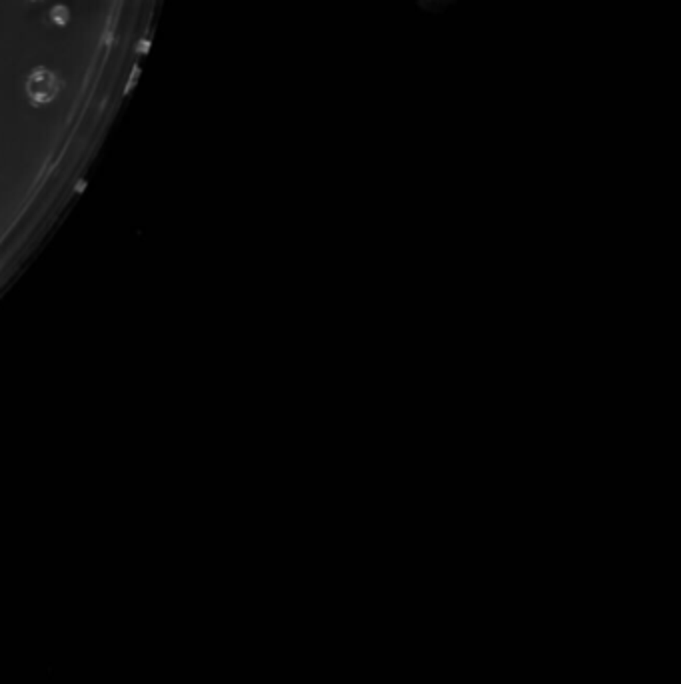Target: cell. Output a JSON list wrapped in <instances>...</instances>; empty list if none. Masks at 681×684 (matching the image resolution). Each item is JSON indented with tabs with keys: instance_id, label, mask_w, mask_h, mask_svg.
<instances>
[{
	"instance_id": "obj_1",
	"label": "cell",
	"mask_w": 681,
	"mask_h": 684,
	"mask_svg": "<svg viewBox=\"0 0 681 684\" xmlns=\"http://www.w3.org/2000/svg\"><path fill=\"white\" fill-rule=\"evenodd\" d=\"M58 88H60V84H58L57 75L50 73L48 68H37L26 80V93L30 96V100L37 104H46V102L55 100Z\"/></svg>"
},
{
	"instance_id": "obj_2",
	"label": "cell",
	"mask_w": 681,
	"mask_h": 684,
	"mask_svg": "<svg viewBox=\"0 0 681 684\" xmlns=\"http://www.w3.org/2000/svg\"><path fill=\"white\" fill-rule=\"evenodd\" d=\"M50 20H52L57 26H66L68 20H70V10H68V6H64V4L52 6V8H50Z\"/></svg>"
}]
</instances>
